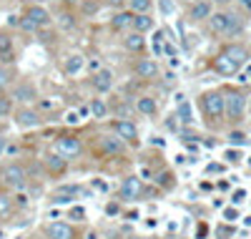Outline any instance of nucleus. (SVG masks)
<instances>
[{
  "label": "nucleus",
  "mask_w": 251,
  "mask_h": 239,
  "mask_svg": "<svg viewBox=\"0 0 251 239\" xmlns=\"http://www.w3.org/2000/svg\"><path fill=\"white\" fill-rule=\"evenodd\" d=\"M128 5H131V13H149L153 0H128Z\"/></svg>",
  "instance_id": "nucleus-27"
},
{
  "label": "nucleus",
  "mask_w": 251,
  "mask_h": 239,
  "mask_svg": "<svg viewBox=\"0 0 251 239\" xmlns=\"http://www.w3.org/2000/svg\"><path fill=\"white\" fill-rule=\"evenodd\" d=\"M55 151L61 154V156H66V159H73V156H81L83 144L76 136H61V139L55 141Z\"/></svg>",
  "instance_id": "nucleus-7"
},
{
  "label": "nucleus",
  "mask_w": 251,
  "mask_h": 239,
  "mask_svg": "<svg viewBox=\"0 0 251 239\" xmlns=\"http://www.w3.org/2000/svg\"><path fill=\"white\" fill-rule=\"evenodd\" d=\"M43 164H46L48 174H63V171L68 169V159H66V156H61L58 151H48V154H46V159H43Z\"/></svg>",
  "instance_id": "nucleus-11"
},
{
  "label": "nucleus",
  "mask_w": 251,
  "mask_h": 239,
  "mask_svg": "<svg viewBox=\"0 0 251 239\" xmlns=\"http://www.w3.org/2000/svg\"><path fill=\"white\" fill-rule=\"evenodd\" d=\"M10 111H13V98L0 96V116H10Z\"/></svg>",
  "instance_id": "nucleus-31"
},
{
  "label": "nucleus",
  "mask_w": 251,
  "mask_h": 239,
  "mask_svg": "<svg viewBox=\"0 0 251 239\" xmlns=\"http://www.w3.org/2000/svg\"><path fill=\"white\" fill-rule=\"evenodd\" d=\"M156 184H158L161 189H171V186H173V174H171V171L156 174Z\"/></svg>",
  "instance_id": "nucleus-28"
},
{
  "label": "nucleus",
  "mask_w": 251,
  "mask_h": 239,
  "mask_svg": "<svg viewBox=\"0 0 251 239\" xmlns=\"http://www.w3.org/2000/svg\"><path fill=\"white\" fill-rule=\"evenodd\" d=\"M81 121V113L78 111H68L66 113V124H78Z\"/></svg>",
  "instance_id": "nucleus-36"
},
{
  "label": "nucleus",
  "mask_w": 251,
  "mask_h": 239,
  "mask_svg": "<svg viewBox=\"0 0 251 239\" xmlns=\"http://www.w3.org/2000/svg\"><path fill=\"white\" fill-rule=\"evenodd\" d=\"M55 106H58V101H53V98H40L38 101V109H43V111H50Z\"/></svg>",
  "instance_id": "nucleus-32"
},
{
  "label": "nucleus",
  "mask_w": 251,
  "mask_h": 239,
  "mask_svg": "<svg viewBox=\"0 0 251 239\" xmlns=\"http://www.w3.org/2000/svg\"><path fill=\"white\" fill-rule=\"evenodd\" d=\"M241 5H246V8L251 10V0H241Z\"/></svg>",
  "instance_id": "nucleus-44"
},
{
  "label": "nucleus",
  "mask_w": 251,
  "mask_h": 239,
  "mask_svg": "<svg viewBox=\"0 0 251 239\" xmlns=\"http://www.w3.org/2000/svg\"><path fill=\"white\" fill-rule=\"evenodd\" d=\"M224 219L226 221H236V219H239V212H236L234 206H229V209H224Z\"/></svg>",
  "instance_id": "nucleus-34"
},
{
  "label": "nucleus",
  "mask_w": 251,
  "mask_h": 239,
  "mask_svg": "<svg viewBox=\"0 0 251 239\" xmlns=\"http://www.w3.org/2000/svg\"><path fill=\"white\" fill-rule=\"evenodd\" d=\"M136 111L143 113V116H156L158 103H156V98H151V96H141V98L136 101Z\"/></svg>",
  "instance_id": "nucleus-22"
},
{
  "label": "nucleus",
  "mask_w": 251,
  "mask_h": 239,
  "mask_svg": "<svg viewBox=\"0 0 251 239\" xmlns=\"http://www.w3.org/2000/svg\"><path fill=\"white\" fill-rule=\"evenodd\" d=\"M244 199H246V191H244V189H236V191H234V197H231V202H234V204H241Z\"/></svg>",
  "instance_id": "nucleus-37"
},
{
  "label": "nucleus",
  "mask_w": 251,
  "mask_h": 239,
  "mask_svg": "<svg viewBox=\"0 0 251 239\" xmlns=\"http://www.w3.org/2000/svg\"><path fill=\"white\" fill-rule=\"evenodd\" d=\"M93 186H98L100 191H106V189H108V186H106V184H103V182H93Z\"/></svg>",
  "instance_id": "nucleus-41"
},
{
  "label": "nucleus",
  "mask_w": 251,
  "mask_h": 239,
  "mask_svg": "<svg viewBox=\"0 0 251 239\" xmlns=\"http://www.w3.org/2000/svg\"><path fill=\"white\" fill-rule=\"evenodd\" d=\"M161 10H164L166 16H171V13H173V5H171V0H161Z\"/></svg>",
  "instance_id": "nucleus-38"
},
{
  "label": "nucleus",
  "mask_w": 251,
  "mask_h": 239,
  "mask_svg": "<svg viewBox=\"0 0 251 239\" xmlns=\"http://www.w3.org/2000/svg\"><path fill=\"white\" fill-rule=\"evenodd\" d=\"M113 133L118 139H123L126 144H138V129L134 121H128V118H118L113 121Z\"/></svg>",
  "instance_id": "nucleus-6"
},
{
  "label": "nucleus",
  "mask_w": 251,
  "mask_h": 239,
  "mask_svg": "<svg viewBox=\"0 0 251 239\" xmlns=\"http://www.w3.org/2000/svg\"><path fill=\"white\" fill-rule=\"evenodd\" d=\"M136 76L138 78H156L158 76V66H156V61H151V58H141V61L136 63Z\"/></svg>",
  "instance_id": "nucleus-19"
},
{
  "label": "nucleus",
  "mask_w": 251,
  "mask_h": 239,
  "mask_svg": "<svg viewBox=\"0 0 251 239\" xmlns=\"http://www.w3.org/2000/svg\"><path fill=\"white\" fill-rule=\"evenodd\" d=\"M229 141H231L234 146H244L249 139H246V133H241V131H231V133H229Z\"/></svg>",
  "instance_id": "nucleus-30"
},
{
  "label": "nucleus",
  "mask_w": 251,
  "mask_h": 239,
  "mask_svg": "<svg viewBox=\"0 0 251 239\" xmlns=\"http://www.w3.org/2000/svg\"><path fill=\"white\" fill-rule=\"evenodd\" d=\"M13 98H16V101H23V103H31V101H35V98H38V93H35V86H33V83H28V81H20V83H16V88H13Z\"/></svg>",
  "instance_id": "nucleus-15"
},
{
  "label": "nucleus",
  "mask_w": 251,
  "mask_h": 239,
  "mask_svg": "<svg viewBox=\"0 0 251 239\" xmlns=\"http://www.w3.org/2000/svg\"><path fill=\"white\" fill-rule=\"evenodd\" d=\"M123 43H126V48H128V51H141V48L146 46V38H143V33H136V31H134L131 36H126V40H123Z\"/></svg>",
  "instance_id": "nucleus-25"
},
{
  "label": "nucleus",
  "mask_w": 251,
  "mask_h": 239,
  "mask_svg": "<svg viewBox=\"0 0 251 239\" xmlns=\"http://www.w3.org/2000/svg\"><path fill=\"white\" fill-rule=\"evenodd\" d=\"M106 212H108V214H118V204H108Z\"/></svg>",
  "instance_id": "nucleus-40"
},
{
  "label": "nucleus",
  "mask_w": 251,
  "mask_h": 239,
  "mask_svg": "<svg viewBox=\"0 0 251 239\" xmlns=\"http://www.w3.org/2000/svg\"><path fill=\"white\" fill-rule=\"evenodd\" d=\"M214 16V8H211V3L209 0H199V3H194L191 5V10H188V18L191 20H209Z\"/></svg>",
  "instance_id": "nucleus-16"
},
{
  "label": "nucleus",
  "mask_w": 251,
  "mask_h": 239,
  "mask_svg": "<svg viewBox=\"0 0 251 239\" xmlns=\"http://www.w3.org/2000/svg\"><path fill=\"white\" fill-rule=\"evenodd\" d=\"M98 151L103 156H121L126 154V141L118 139L116 133L113 136H98Z\"/></svg>",
  "instance_id": "nucleus-5"
},
{
  "label": "nucleus",
  "mask_w": 251,
  "mask_h": 239,
  "mask_svg": "<svg viewBox=\"0 0 251 239\" xmlns=\"http://www.w3.org/2000/svg\"><path fill=\"white\" fill-rule=\"evenodd\" d=\"M93 88L98 93H108L111 88H113V71L108 68H100L93 73Z\"/></svg>",
  "instance_id": "nucleus-10"
},
{
  "label": "nucleus",
  "mask_w": 251,
  "mask_h": 239,
  "mask_svg": "<svg viewBox=\"0 0 251 239\" xmlns=\"http://www.w3.org/2000/svg\"><path fill=\"white\" fill-rule=\"evenodd\" d=\"M16 124L23 126V129H35V126L40 124V116H38V111H33V109H20V111L16 113Z\"/></svg>",
  "instance_id": "nucleus-18"
},
{
  "label": "nucleus",
  "mask_w": 251,
  "mask_h": 239,
  "mask_svg": "<svg viewBox=\"0 0 251 239\" xmlns=\"http://www.w3.org/2000/svg\"><path fill=\"white\" fill-rule=\"evenodd\" d=\"M226 98V118H231V121H239V118L244 116L246 111V98L241 91H226L224 93Z\"/></svg>",
  "instance_id": "nucleus-4"
},
{
  "label": "nucleus",
  "mask_w": 251,
  "mask_h": 239,
  "mask_svg": "<svg viewBox=\"0 0 251 239\" xmlns=\"http://www.w3.org/2000/svg\"><path fill=\"white\" fill-rule=\"evenodd\" d=\"M226 161L229 164H239L241 161V151H234V148H231V151H226Z\"/></svg>",
  "instance_id": "nucleus-35"
},
{
  "label": "nucleus",
  "mask_w": 251,
  "mask_h": 239,
  "mask_svg": "<svg viewBox=\"0 0 251 239\" xmlns=\"http://www.w3.org/2000/svg\"><path fill=\"white\" fill-rule=\"evenodd\" d=\"M156 239H168V237H156Z\"/></svg>",
  "instance_id": "nucleus-47"
},
{
  "label": "nucleus",
  "mask_w": 251,
  "mask_h": 239,
  "mask_svg": "<svg viewBox=\"0 0 251 239\" xmlns=\"http://www.w3.org/2000/svg\"><path fill=\"white\" fill-rule=\"evenodd\" d=\"M131 239H146V237H131Z\"/></svg>",
  "instance_id": "nucleus-46"
},
{
  "label": "nucleus",
  "mask_w": 251,
  "mask_h": 239,
  "mask_svg": "<svg viewBox=\"0 0 251 239\" xmlns=\"http://www.w3.org/2000/svg\"><path fill=\"white\" fill-rule=\"evenodd\" d=\"M131 25H134V13L118 10L116 16L111 18V28H113V31H128Z\"/></svg>",
  "instance_id": "nucleus-20"
},
{
  "label": "nucleus",
  "mask_w": 251,
  "mask_h": 239,
  "mask_svg": "<svg viewBox=\"0 0 251 239\" xmlns=\"http://www.w3.org/2000/svg\"><path fill=\"white\" fill-rule=\"evenodd\" d=\"M224 53H226V55H229L239 68L249 61V53H246V48H244V46H226V48H224Z\"/></svg>",
  "instance_id": "nucleus-23"
},
{
  "label": "nucleus",
  "mask_w": 251,
  "mask_h": 239,
  "mask_svg": "<svg viewBox=\"0 0 251 239\" xmlns=\"http://www.w3.org/2000/svg\"><path fill=\"white\" fill-rule=\"evenodd\" d=\"M8 81H10V76H8V73H5L3 68H0V88H3V86H8Z\"/></svg>",
  "instance_id": "nucleus-39"
},
{
  "label": "nucleus",
  "mask_w": 251,
  "mask_h": 239,
  "mask_svg": "<svg viewBox=\"0 0 251 239\" xmlns=\"http://www.w3.org/2000/svg\"><path fill=\"white\" fill-rule=\"evenodd\" d=\"M10 209H13V199L8 197L5 191H0V217H5Z\"/></svg>",
  "instance_id": "nucleus-29"
},
{
  "label": "nucleus",
  "mask_w": 251,
  "mask_h": 239,
  "mask_svg": "<svg viewBox=\"0 0 251 239\" xmlns=\"http://www.w3.org/2000/svg\"><path fill=\"white\" fill-rule=\"evenodd\" d=\"M108 3H111V5H116V8H118V5H123V0H108Z\"/></svg>",
  "instance_id": "nucleus-43"
},
{
  "label": "nucleus",
  "mask_w": 251,
  "mask_h": 239,
  "mask_svg": "<svg viewBox=\"0 0 251 239\" xmlns=\"http://www.w3.org/2000/svg\"><path fill=\"white\" fill-rule=\"evenodd\" d=\"M209 28L211 33L216 36H236L241 31V18L234 16V13H214V16L209 18Z\"/></svg>",
  "instance_id": "nucleus-2"
},
{
  "label": "nucleus",
  "mask_w": 251,
  "mask_h": 239,
  "mask_svg": "<svg viewBox=\"0 0 251 239\" xmlns=\"http://www.w3.org/2000/svg\"><path fill=\"white\" fill-rule=\"evenodd\" d=\"M201 111L209 121H221L226 116V98H224V91H206L201 93Z\"/></svg>",
  "instance_id": "nucleus-1"
},
{
  "label": "nucleus",
  "mask_w": 251,
  "mask_h": 239,
  "mask_svg": "<svg viewBox=\"0 0 251 239\" xmlns=\"http://www.w3.org/2000/svg\"><path fill=\"white\" fill-rule=\"evenodd\" d=\"M3 182H5V186H10V189H16V191H20V189H25V184H28V171H25V166L23 164H5L3 166Z\"/></svg>",
  "instance_id": "nucleus-3"
},
{
  "label": "nucleus",
  "mask_w": 251,
  "mask_h": 239,
  "mask_svg": "<svg viewBox=\"0 0 251 239\" xmlns=\"http://www.w3.org/2000/svg\"><path fill=\"white\" fill-rule=\"evenodd\" d=\"M146 194V189H143V182L138 176H126L123 179V184H121V197L123 199H128V202H136V199H141Z\"/></svg>",
  "instance_id": "nucleus-8"
},
{
  "label": "nucleus",
  "mask_w": 251,
  "mask_h": 239,
  "mask_svg": "<svg viewBox=\"0 0 251 239\" xmlns=\"http://www.w3.org/2000/svg\"><path fill=\"white\" fill-rule=\"evenodd\" d=\"M83 189L81 186H76V184H66V186H58L55 191H53V202L55 204H68V202H73L81 194Z\"/></svg>",
  "instance_id": "nucleus-14"
},
{
  "label": "nucleus",
  "mask_w": 251,
  "mask_h": 239,
  "mask_svg": "<svg viewBox=\"0 0 251 239\" xmlns=\"http://www.w3.org/2000/svg\"><path fill=\"white\" fill-rule=\"evenodd\" d=\"M176 118L181 124H194V111H191V103L188 101H179V109H176Z\"/></svg>",
  "instance_id": "nucleus-24"
},
{
  "label": "nucleus",
  "mask_w": 251,
  "mask_h": 239,
  "mask_svg": "<svg viewBox=\"0 0 251 239\" xmlns=\"http://www.w3.org/2000/svg\"><path fill=\"white\" fill-rule=\"evenodd\" d=\"M70 219H76V221H83V219H85V209H83V206H76V209H70Z\"/></svg>",
  "instance_id": "nucleus-33"
},
{
  "label": "nucleus",
  "mask_w": 251,
  "mask_h": 239,
  "mask_svg": "<svg viewBox=\"0 0 251 239\" xmlns=\"http://www.w3.org/2000/svg\"><path fill=\"white\" fill-rule=\"evenodd\" d=\"M85 68V58L81 53H68L63 58V71H66V76H78V73Z\"/></svg>",
  "instance_id": "nucleus-13"
},
{
  "label": "nucleus",
  "mask_w": 251,
  "mask_h": 239,
  "mask_svg": "<svg viewBox=\"0 0 251 239\" xmlns=\"http://www.w3.org/2000/svg\"><path fill=\"white\" fill-rule=\"evenodd\" d=\"M46 237L48 239H76V229L66 221H53L46 227Z\"/></svg>",
  "instance_id": "nucleus-9"
},
{
  "label": "nucleus",
  "mask_w": 251,
  "mask_h": 239,
  "mask_svg": "<svg viewBox=\"0 0 251 239\" xmlns=\"http://www.w3.org/2000/svg\"><path fill=\"white\" fill-rule=\"evenodd\" d=\"M206 232H209V229H206V224H201V227H199V237H206Z\"/></svg>",
  "instance_id": "nucleus-42"
},
{
  "label": "nucleus",
  "mask_w": 251,
  "mask_h": 239,
  "mask_svg": "<svg viewBox=\"0 0 251 239\" xmlns=\"http://www.w3.org/2000/svg\"><path fill=\"white\" fill-rule=\"evenodd\" d=\"M214 68H216V73H221V76H236V73H239V66H236L226 53H218L216 55Z\"/></svg>",
  "instance_id": "nucleus-17"
},
{
  "label": "nucleus",
  "mask_w": 251,
  "mask_h": 239,
  "mask_svg": "<svg viewBox=\"0 0 251 239\" xmlns=\"http://www.w3.org/2000/svg\"><path fill=\"white\" fill-rule=\"evenodd\" d=\"M134 28L136 33H149L151 28H153V18L149 16V13H134Z\"/></svg>",
  "instance_id": "nucleus-21"
},
{
  "label": "nucleus",
  "mask_w": 251,
  "mask_h": 239,
  "mask_svg": "<svg viewBox=\"0 0 251 239\" xmlns=\"http://www.w3.org/2000/svg\"><path fill=\"white\" fill-rule=\"evenodd\" d=\"M25 18L40 31V28H46V25L50 23V13H48L46 8H40V5H33V8L25 10Z\"/></svg>",
  "instance_id": "nucleus-12"
},
{
  "label": "nucleus",
  "mask_w": 251,
  "mask_h": 239,
  "mask_svg": "<svg viewBox=\"0 0 251 239\" xmlns=\"http://www.w3.org/2000/svg\"><path fill=\"white\" fill-rule=\"evenodd\" d=\"M88 109H91L93 118H106V116H108V111H111V109H108V103H106V101H100V98H93Z\"/></svg>",
  "instance_id": "nucleus-26"
},
{
  "label": "nucleus",
  "mask_w": 251,
  "mask_h": 239,
  "mask_svg": "<svg viewBox=\"0 0 251 239\" xmlns=\"http://www.w3.org/2000/svg\"><path fill=\"white\" fill-rule=\"evenodd\" d=\"M216 3H221V5H226V3H231V0H216Z\"/></svg>",
  "instance_id": "nucleus-45"
}]
</instances>
